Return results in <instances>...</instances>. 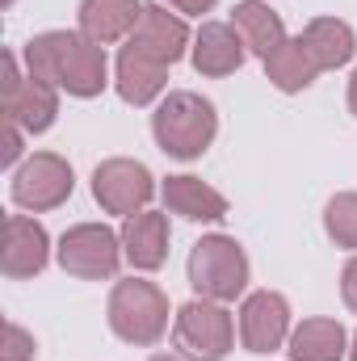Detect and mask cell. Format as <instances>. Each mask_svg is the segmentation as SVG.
Returning <instances> with one entry per match:
<instances>
[{
  "label": "cell",
  "instance_id": "5",
  "mask_svg": "<svg viewBox=\"0 0 357 361\" xmlns=\"http://www.w3.org/2000/svg\"><path fill=\"white\" fill-rule=\"evenodd\" d=\"M173 345L189 361H223L236 345V324L223 302L193 298L185 302L173 319Z\"/></svg>",
  "mask_w": 357,
  "mask_h": 361
},
{
  "label": "cell",
  "instance_id": "28",
  "mask_svg": "<svg viewBox=\"0 0 357 361\" xmlns=\"http://www.w3.org/2000/svg\"><path fill=\"white\" fill-rule=\"evenodd\" d=\"M147 361H177V357H169V353H156V357H147Z\"/></svg>",
  "mask_w": 357,
  "mask_h": 361
},
{
  "label": "cell",
  "instance_id": "1",
  "mask_svg": "<svg viewBox=\"0 0 357 361\" xmlns=\"http://www.w3.org/2000/svg\"><path fill=\"white\" fill-rule=\"evenodd\" d=\"M25 68L30 76L55 85L68 97H97L109 85V63H105V47L92 42L76 30H47V34H34L25 42Z\"/></svg>",
  "mask_w": 357,
  "mask_h": 361
},
{
  "label": "cell",
  "instance_id": "19",
  "mask_svg": "<svg viewBox=\"0 0 357 361\" xmlns=\"http://www.w3.org/2000/svg\"><path fill=\"white\" fill-rule=\"evenodd\" d=\"M231 25H236V34L244 38V47H248L253 55H261V59H269V55L286 42V25H282V17L269 8L265 0H240V4L231 8Z\"/></svg>",
  "mask_w": 357,
  "mask_h": 361
},
{
  "label": "cell",
  "instance_id": "23",
  "mask_svg": "<svg viewBox=\"0 0 357 361\" xmlns=\"http://www.w3.org/2000/svg\"><path fill=\"white\" fill-rule=\"evenodd\" d=\"M38 345L34 336L21 328V324H4V349H0V361H34Z\"/></svg>",
  "mask_w": 357,
  "mask_h": 361
},
{
  "label": "cell",
  "instance_id": "16",
  "mask_svg": "<svg viewBox=\"0 0 357 361\" xmlns=\"http://www.w3.org/2000/svg\"><path fill=\"white\" fill-rule=\"evenodd\" d=\"M143 17V0H80V34L109 47L135 34Z\"/></svg>",
  "mask_w": 357,
  "mask_h": 361
},
{
  "label": "cell",
  "instance_id": "22",
  "mask_svg": "<svg viewBox=\"0 0 357 361\" xmlns=\"http://www.w3.org/2000/svg\"><path fill=\"white\" fill-rule=\"evenodd\" d=\"M324 231L332 235L337 248L357 252V193H337L324 206Z\"/></svg>",
  "mask_w": 357,
  "mask_h": 361
},
{
  "label": "cell",
  "instance_id": "15",
  "mask_svg": "<svg viewBox=\"0 0 357 361\" xmlns=\"http://www.w3.org/2000/svg\"><path fill=\"white\" fill-rule=\"evenodd\" d=\"M160 193H164V210L189 219V223H219V219H227V197L214 185H206L202 177H189V173L169 177Z\"/></svg>",
  "mask_w": 357,
  "mask_h": 361
},
{
  "label": "cell",
  "instance_id": "24",
  "mask_svg": "<svg viewBox=\"0 0 357 361\" xmlns=\"http://www.w3.org/2000/svg\"><path fill=\"white\" fill-rule=\"evenodd\" d=\"M21 135H25V130H21L17 122H8V118H4V156H0V164H4V169H13V164L21 160V143H25Z\"/></svg>",
  "mask_w": 357,
  "mask_h": 361
},
{
  "label": "cell",
  "instance_id": "6",
  "mask_svg": "<svg viewBox=\"0 0 357 361\" xmlns=\"http://www.w3.org/2000/svg\"><path fill=\"white\" fill-rule=\"evenodd\" d=\"M59 265L80 281L114 277L122 265V235H114L105 223H76L59 240Z\"/></svg>",
  "mask_w": 357,
  "mask_h": 361
},
{
  "label": "cell",
  "instance_id": "3",
  "mask_svg": "<svg viewBox=\"0 0 357 361\" xmlns=\"http://www.w3.org/2000/svg\"><path fill=\"white\" fill-rule=\"evenodd\" d=\"M109 328L118 341L126 345H156L164 332H169V294L156 286V281H143V277H126L109 290Z\"/></svg>",
  "mask_w": 357,
  "mask_h": 361
},
{
  "label": "cell",
  "instance_id": "8",
  "mask_svg": "<svg viewBox=\"0 0 357 361\" xmlns=\"http://www.w3.org/2000/svg\"><path fill=\"white\" fill-rule=\"evenodd\" d=\"M59 114V89L38 80V76H21L17 55H4V118L17 122L25 135H42L55 126Z\"/></svg>",
  "mask_w": 357,
  "mask_h": 361
},
{
  "label": "cell",
  "instance_id": "13",
  "mask_svg": "<svg viewBox=\"0 0 357 361\" xmlns=\"http://www.w3.org/2000/svg\"><path fill=\"white\" fill-rule=\"evenodd\" d=\"M189 55H193V68L202 76H231V72H240L248 47H244V38L236 34L231 21H202V30L193 34Z\"/></svg>",
  "mask_w": 357,
  "mask_h": 361
},
{
  "label": "cell",
  "instance_id": "21",
  "mask_svg": "<svg viewBox=\"0 0 357 361\" xmlns=\"http://www.w3.org/2000/svg\"><path fill=\"white\" fill-rule=\"evenodd\" d=\"M265 76H269L273 89L303 92V89H311V80L320 76V68H315L311 51L303 47V38H286V42L265 59Z\"/></svg>",
  "mask_w": 357,
  "mask_h": 361
},
{
  "label": "cell",
  "instance_id": "27",
  "mask_svg": "<svg viewBox=\"0 0 357 361\" xmlns=\"http://www.w3.org/2000/svg\"><path fill=\"white\" fill-rule=\"evenodd\" d=\"M349 114L357 118V72L349 76Z\"/></svg>",
  "mask_w": 357,
  "mask_h": 361
},
{
  "label": "cell",
  "instance_id": "26",
  "mask_svg": "<svg viewBox=\"0 0 357 361\" xmlns=\"http://www.w3.org/2000/svg\"><path fill=\"white\" fill-rule=\"evenodd\" d=\"M177 13H193V17H202V13H210L214 8V0H169Z\"/></svg>",
  "mask_w": 357,
  "mask_h": 361
},
{
  "label": "cell",
  "instance_id": "14",
  "mask_svg": "<svg viewBox=\"0 0 357 361\" xmlns=\"http://www.w3.org/2000/svg\"><path fill=\"white\" fill-rule=\"evenodd\" d=\"M122 257L139 273H152L169 261V219L160 210H139L122 223Z\"/></svg>",
  "mask_w": 357,
  "mask_h": 361
},
{
  "label": "cell",
  "instance_id": "25",
  "mask_svg": "<svg viewBox=\"0 0 357 361\" xmlns=\"http://www.w3.org/2000/svg\"><path fill=\"white\" fill-rule=\"evenodd\" d=\"M341 298H345V307L357 315V257H349L345 269H341Z\"/></svg>",
  "mask_w": 357,
  "mask_h": 361
},
{
  "label": "cell",
  "instance_id": "4",
  "mask_svg": "<svg viewBox=\"0 0 357 361\" xmlns=\"http://www.w3.org/2000/svg\"><path fill=\"white\" fill-rule=\"evenodd\" d=\"M189 286L198 298L231 302L248 286V257L231 235H202L189 252Z\"/></svg>",
  "mask_w": 357,
  "mask_h": 361
},
{
  "label": "cell",
  "instance_id": "12",
  "mask_svg": "<svg viewBox=\"0 0 357 361\" xmlns=\"http://www.w3.org/2000/svg\"><path fill=\"white\" fill-rule=\"evenodd\" d=\"M51 261V235L38 219L30 214H8L4 223V252H0V269L4 277L21 281V277H34V273L47 269Z\"/></svg>",
  "mask_w": 357,
  "mask_h": 361
},
{
  "label": "cell",
  "instance_id": "17",
  "mask_svg": "<svg viewBox=\"0 0 357 361\" xmlns=\"http://www.w3.org/2000/svg\"><path fill=\"white\" fill-rule=\"evenodd\" d=\"M169 85V68L139 55L135 47H122L118 51V68H114V89L126 105H152Z\"/></svg>",
  "mask_w": 357,
  "mask_h": 361
},
{
  "label": "cell",
  "instance_id": "10",
  "mask_svg": "<svg viewBox=\"0 0 357 361\" xmlns=\"http://www.w3.org/2000/svg\"><path fill=\"white\" fill-rule=\"evenodd\" d=\"M240 341L248 353H273L290 341V302L277 290H257L240 307Z\"/></svg>",
  "mask_w": 357,
  "mask_h": 361
},
{
  "label": "cell",
  "instance_id": "20",
  "mask_svg": "<svg viewBox=\"0 0 357 361\" xmlns=\"http://www.w3.org/2000/svg\"><path fill=\"white\" fill-rule=\"evenodd\" d=\"M290 361H341L349 353V341H345V328L337 319H303L294 332H290Z\"/></svg>",
  "mask_w": 357,
  "mask_h": 361
},
{
  "label": "cell",
  "instance_id": "7",
  "mask_svg": "<svg viewBox=\"0 0 357 361\" xmlns=\"http://www.w3.org/2000/svg\"><path fill=\"white\" fill-rule=\"evenodd\" d=\"M76 177H72V164L55 152H34L17 173H13V202L30 214H42V210H55L72 197Z\"/></svg>",
  "mask_w": 357,
  "mask_h": 361
},
{
  "label": "cell",
  "instance_id": "2",
  "mask_svg": "<svg viewBox=\"0 0 357 361\" xmlns=\"http://www.w3.org/2000/svg\"><path fill=\"white\" fill-rule=\"evenodd\" d=\"M152 135H156V147L164 156H173V160H198L214 143V135H219V114H214V105L202 92L177 89L156 105Z\"/></svg>",
  "mask_w": 357,
  "mask_h": 361
},
{
  "label": "cell",
  "instance_id": "29",
  "mask_svg": "<svg viewBox=\"0 0 357 361\" xmlns=\"http://www.w3.org/2000/svg\"><path fill=\"white\" fill-rule=\"evenodd\" d=\"M349 361H357V336H353V345H349Z\"/></svg>",
  "mask_w": 357,
  "mask_h": 361
},
{
  "label": "cell",
  "instance_id": "18",
  "mask_svg": "<svg viewBox=\"0 0 357 361\" xmlns=\"http://www.w3.org/2000/svg\"><path fill=\"white\" fill-rule=\"evenodd\" d=\"M298 38H303V47L311 51V59H315L320 72H337V68H345V63L353 59V51H357L353 25L341 21V17H315V21H307Z\"/></svg>",
  "mask_w": 357,
  "mask_h": 361
},
{
  "label": "cell",
  "instance_id": "11",
  "mask_svg": "<svg viewBox=\"0 0 357 361\" xmlns=\"http://www.w3.org/2000/svg\"><path fill=\"white\" fill-rule=\"evenodd\" d=\"M189 25H185V17L177 13H169L164 4H143V17H139V25H135V34L126 38V47H135L139 55H147V59H156V63H164V68H173L181 55L189 51Z\"/></svg>",
  "mask_w": 357,
  "mask_h": 361
},
{
  "label": "cell",
  "instance_id": "9",
  "mask_svg": "<svg viewBox=\"0 0 357 361\" xmlns=\"http://www.w3.org/2000/svg\"><path fill=\"white\" fill-rule=\"evenodd\" d=\"M152 193H156V180L147 173V164H139V160L114 156V160H101L92 173V197L105 214L131 219V214L147 210Z\"/></svg>",
  "mask_w": 357,
  "mask_h": 361
}]
</instances>
